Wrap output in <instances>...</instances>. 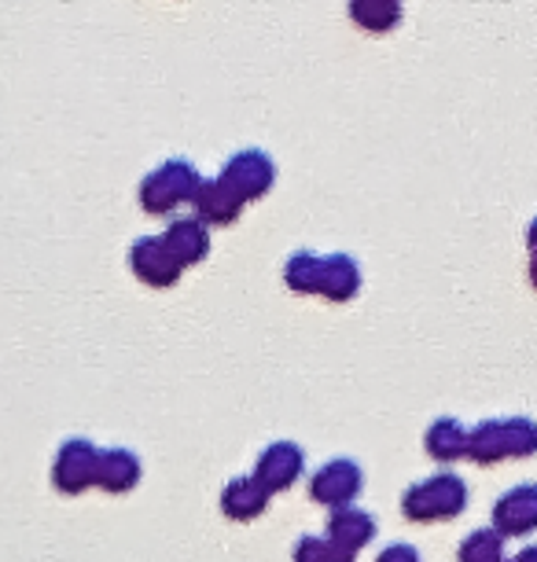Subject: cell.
<instances>
[{
  "label": "cell",
  "mask_w": 537,
  "mask_h": 562,
  "mask_svg": "<svg viewBox=\"0 0 537 562\" xmlns=\"http://www.w3.org/2000/svg\"><path fill=\"white\" fill-rule=\"evenodd\" d=\"M195 221L199 225H210V228H228V225H236L239 214H244V203L228 192L225 184L214 177V180H203L199 184V192H195Z\"/></svg>",
  "instance_id": "obj_13"
},
{
  "label": "cell",
  "mask_w": 537,
  "mask_h": 562,
  "mask_svg": "<svg viewBox=\"0 0 537 562\" xmlns=\"http://www.w3.org/2000/svg\"><path fill=\"white\" fill-rule=\"evenodd\" d=\"M317 280H321V254L294 250L288 265H283V283L294 294H317Z\"/></svg>",
  "instance_id": "obj_18"
},
{
  "label": "cell",
  "mask_w": 537,
  "mask_h": 562,
  "mask_svg": "<svg viewBox=\"0 0 537 562\" xmlns=\"http://www.w3.org/2000/svg\"><path fill=\"white\" fill-rule=\"evenodd\" d=\"M512 562H537V548H523L519 559H512Z\"/></svg>",
  "instance_id": "obj_22"
},
{
  "label": "cell",
  "mask_w": 537,
  "mask_h": 562,
  "mask_svg": "<svg viewBox=\"0 0 537 562\" xmlns=\"http://www.w3.org/2000/svg\"><path fill=\"white\" fill-rule=\"evenodd\" d=\"M468 507V485L460 474L438 471L430 479L409 485L402 493V515L409 522H449Z\"/></svg>",
  "instance_id": "obj_1"
},
{
  "label": "cell",
  "mask_w": 537,
  "mask_h": 562,
  "mask_svg": "<svg viewBox=\"0 0 537 562\" xmlns=\"http://www.w3.org/2000/svg\"><path fill=\"white\" fill-rule=\"evenodd\" d=\"M365 490V471L361 463L346 460V456H339V460H328L324 467H317L310 479V496L324 507H350L354 496Z\"/></svg>",
  "instance_id": "obj_6"
},
{
  "label": "cell",
  "mask_w": 537,
  "mask_h": 562,
  "mask_svg": "<svg viewBox=\"0 0 537 562\" xmlns=\"http://www.w3.org/2000/svg\"><path fill=\"white\" fill-rule=\"evenodd\" d=\"M537 452V427L530 419L512 416V419H486L476 430H468V456L479 467H493L501 460H526Z\"/></svg>",
  "instance_id": "obj_2"
},
{
  "label": "cell",
  "mask_w": 537,
  "mask_h": 562,
  "mask_svg": "<svg viewBox=\"0 0 537 562\" xmlns=\"http://www.w3.org/2000/svg\"><path fill=\"white\" fill-rule=\"evenodd\" d=\"M302 471H305V452L299 449V445H294V441H272V445L261 449L250 479L261 485V493L272 496V493L291 490V485L302 479Z\"/></svg>",
  "instance_id": "obj_7"
},
{
  "label": "cell",
  "mask_w": 537,
  "mask_h": 562,
  "mask_svg": "<svg viewBox=\"0 0 537 562\" xmlns=\"http://www.w3.org/2000/svg\"><path fill=\"white\" fill-rule=\"evenodd\" d=\"M203 177L188 158H166L163 166H155L152 173L141 180V206L144 214H174L181 203H192Z\"/></svg>",
  "instance_id": "obj_3"
},
{
  "label": "cell",
  "mask_w": 537,
  "mask_h": 562,
  "mask_svg": "<svg viewBox=\"0 0 537 562\" xmlns=\"http://www.w3.org/2000/svg\"><path fill=\"white\" fill-rule=\"evenodd\" d=\"M269 507V496L261 493V485L250 474H239L221 490V512L233 522H255V518Z\"/></svg>",
  "instance_id": "obj_15"
},
{
  "label": "cell",
  "mask_w": 537,
  "mask_h": 562,
  "mask_svg": "<svg viewBox=\"0 0 537 562\" xmlns=\"http://www.w3.org/2000/svg\"><path fill=\"white\" fill-rule=\"evenodd\" d=\"M457 562H504V537L493 529H476L460 540Z\"/></svg>",
  "instance_id": "obj_19"
},
{
  "label": "cell",
  "mask_w": 537,
  "mask_h": 562,
  "mask_svg": "<svg viewBox=\"0 0 537 562\" xmlns=\"http://www.w3.org/2000/svg\"><path fill=\"white\" fill-rule=\"evenodd\" d=\"M402 12L405 8L398 0H354L350 4V19L368 34H387L402 23Z\"/></svg>",
  "instance_id": "obj_17"
},
{
  "label": "cell",
  "mask_w": 537,
  "mask_h": 562,
  "mask_svg": "<svg viewBox=\"0 0 537 562\" xmlns=\"http://www.w3.org/2000/svg\"><path fill=\"white\" fill-rule=\"evenodd\" d=\"M97 456L100 449L86 438H70L59 445L56 460H52V485L63 496H78L97 482Z\"/></svg>",
  "instance_id": "obj_5"
},
{
  "label": "cell",
  "mask_w": 537,
  "mask_h": 562,
  "mask_svg": "<svg viewBox=\"0 0 537 562\" xmlns=\"http://www.w3.org/2000/svg\"><path fill=\"white\" fill-rule=\"evenodd\" d=\"M217 180L239 199V203L247 206V203H255V199H261L272 184H277V162H272L266 151H258V147H247V151L228 158Z\"/></svg>",
  "instance_id": "obj_4"
},
{
  "label": "cell",
  "mask_w": 537,
  "mask_h": 562,
  "mask_svg": "<svg viewBox=\"0 0 537 562\" xmlns=\"http://www.w3.org/2000/svg\"><path fill=\"white\" fill-rule=\"evenodd\" d=\"M424 449H427L430 460H438V463L465 460V456H468V430H465V423L452 419V416H438L427 427V434H424Z\"/></svg>",
  "instance_id": "obj_16"
},
{
  "label": "cell",
  "mask_w": 537,
  "mask_h": 562,
  "mask_svg": "<svg viewBox=\"0 0 537 562\" xmlns=\"http://www.w3.org/2000/svg\"><path fill=\"white\" fill-rule=\"evenodd\" d=\"M159 243L166 247V254L177 261V269H192L210 254V232L199 225L195 217H181V221H170V228L163 232Z\"/></svg>",
  "instance_id": "obj_10"
},
{
  "label": "cell",
  "mask_w": 537,
  "mask_h": 562,
  "mask_svg": "<svg viewBox=\"0 0 537 562\" xmlns=\"http://www.w3.org/2000/svg\"><path fill=\"white\" fill-rule=\"evenodd\" d=\"M376 562H424V559H419V551L413 544H391L387 551H379Z\"/></svg>",
  "instance_id": "obj_21"
},
{
  "label": "cell",
  "mask_w": 537,
  "mask_h": 562,
  "mask_svg": "<svg viewBox=\"0 0 537 562\" xmlns=\"http://www.w3.org/2000/svg\"><path fill=\"white\" fill-rule=\"evenodd\" d=\"M130 269L136 272V280L147 283V288H155V291H166V288H174V283L181 280V269H177V261L166 254L159 236H141L133 243Z\"/></svg>",
  "instance_id": "obj_8"
},
{
  "label": "cell",
  "mask_w": 537,
  "mask_h": 562,
  "mask_svg": "<svg viewBox=\"0 0 537 562\" xmlns=\"http://www.w3.org/2000/svg\"><path fill=\"white\" fill-rule=\"evenodd\" d=\"M291 562H354V555L335 548L328 537H302V540H294Z\"/></svg>",
  "instance_id": "obj_20"
},
{
  "label": "cell",
  "mask_w": 537,
  "mask_h": 562,
  "mask_svg": "<svg viewBox=\"0 0 537 562\" xmlns=\"http://www.w3.org/2000/svg\"><path fill=\"white\" fill-rule=\"evenodd\" d=\"M376 515L372 512H361V507H335V512L328 515V540L335 548L350 551V555H357L365 544H372L376 540Z\"/></svg>",
  "instance_id": "obj_12"
},
{
  "label": "cell",
  "mask_w": 537,
  "mask_h": 562,
  "mask_svg": "<svg viewBox=\"0 0 537 562\" xmlns=\"http://www.w3.org/2000/svg\"><path fill=\"white\" fill-rule=\"evenodd\" d=\"M361 291V269L350 254H328L321 258V280H317V294L332 305H346L357 299Z\"/></svg>",
  "instance_id": "obj_11"
},
{
  "label": "cell",
  "mask_w": 537,
  "mask_h": 562,
  "mask_svg": "<svg viewBox=\"0 0 537 562\" xmlns=\"http://www.w3.org/2000/svg\"><path fill=\"white\" fill-rule=\"evenodd\" d=\"M144 467H141V456L133 449H100L97 456V482L100 490L108 493H133L136 482H141Z\"/></svg>",
  "instance_id": "obj_14"
},
{
  "label": "cell",
  "mask_w": 537,
  "mask_h": 562,
  "mask_svg": "<svg viewBox=\"0 0 537 562\" xmlns=\"http://www.w3.org/2000/svg\"><path fill=\"white\" fill-rule=\"evenodd\" d=\"M537 526V490L534 485H515L493 504V533L501 537H526Z\"/></svg>",
  "instance_id": "obj_9"
}]
</instances>
